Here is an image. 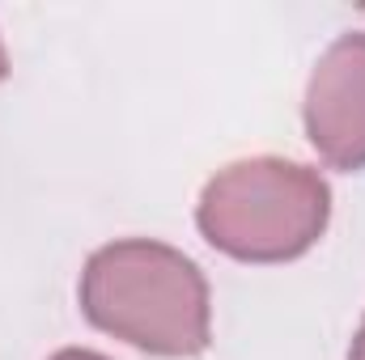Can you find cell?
I'll return each mask as SVG.
<instances>
[{"instance_id": "cell-2", "label": "cell", "mask_w": 365, "mask_h": 360, "mask_svg": "<svg viewBox=\"0 0 365 360\" xmlns=\"http://www.w3.org/2000/svg\"><path fill=\"white\" fill-rule=\"evenodd\" d=\"M331 221V186L319 170L284 162V157H251L212 174L195 225L200 233L230 259L242 263H284L306 255Z\"/></svg>"}, {"instance_id": "cell-6", "label": "cell", "mask_w": 365, "mask_h": 360, "mask_svg": "<svg viewBox=\"0 0 365 360\" xmlns=\"http://www.w3.org/2000/svg\"><path fill=\"white\" fill-rule=\"evenodd\" d=\"M4 73H9V51H4V38H0V81H4Z\"/></svg>"}, {"instance_id": "cell-4", "label": "cell", "mask_w": 365, "mask_h": 360, "mask_svg": "<svg viewBox=\"0 0 365 360\" xmlns=\"http://www.w3.org/2000/svg\"><path fill=\"white\" fill-rule=\"evenodd\" d=\"M51 360H106V356H98V352H81V348H64V352H56Z\"/></svg>"}, {"instance_id": "cell-5", "label": "cell", "mask_w": 365, "mask_h": 360, "mask_svg": "<svg viewBox=\"0 0 365 360\" xmlns=\"http://www.w3.org/2000/svg\"><path fill=\"white\" fill-rule=\"evenodd\" d=\"M349 360H365V318H361V327H357V339H353V352H349Z\"/></svg>"}, {"instance_id": "cell-1", "label": "cell", "mask_w": 365, "mask_h": 360, "mask_svg": "<svg viewBox=\"0 0 365 360\" xmlns=\"http://www.w3.org/2000/svg\"><path fill=\"white\" fill-rule=\"evenodd\" d=\"M81 309L98 331L153 356H195L212 335L208 280L182 250L149 238L93 250L81 271Z\"/></svg>"}, {"instance_id": "cell-3", "label": "cell", "mask_w": 365, "mask_h": 360, "mask_svg": "<svg viewBox=\"0 0 365 360\" xmlns=\"http://www.w3.org/2000/svg\"><path fill=\"white\" fill-rule=\"evenodd\" d=\"M306 136L314 153L336 170H361L365 166V30L336 38L310 81L302 102Z\"/></svg>"}]
</instances>
